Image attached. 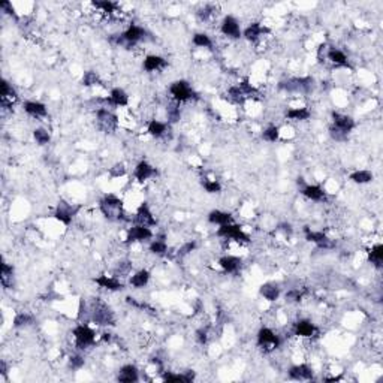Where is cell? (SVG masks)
<instances>
[{"label": "cell", "instance_id": "6da1fadb", "mask_svg": "<svg viewBox=\"0 0 383 383\" xmlns=\"http://www.w3.org/2000/svg\"><path fill=\"white\" fill-rule=\"evenodd\" d=\"M99 208L102 214L111 220V222H117V220H122L123 215H125V211H123V201L113 195V193H108L105 195L100 201H99Z\"/></svg>", "mask_w": 383, "mask_h": 383}, {"label": "cell", "instance_id": "7a4b0ae2", "mask_svg": "<svg viewBox=\"0 0 383 383\" xmlns=\"http://www.w3.org/2000/svg\"><path fill=\"white\" fill-rule=\"evenodd\" d=\"M91 320L100 326H108V325H114L116 317L113 310L100 299H96L93 307H91Z\"/></svg>", "mask_w": 383, "mask_h": 383}, {"label": "cell", "instance_id": "3957f363", "mask_svg": "<svg viewBox=\"0 0 383 383\" xmlns=\"http://www.w3.org/2000/svg\"><path fill=\"white\" fill-rule=\"evenodd\" d=\"M256 94H257V90L247 80L228 88V97L235 103H243L246 99L255 97Z\"/></svg>", "mask_w": 383, "mask_h": 383}, {"label": "cell", "instance_id": "277c9868", "mask_svg": "<svg viewBox=\"0 0 383 383\" xmlns=\"http://www.w3.org/2000/svg\"><path fill=\"white\" fill-rule=\"evenodd\" d=\"M74 334V339H75V346L78 350H84V349H88L90 346L94 344L96 341V334L94 331L87 325V323H80L74 328L72 331Z\"/></svg>", "mask_w": 383, "mask_h": 383}, {"label": "cell", "instance_id": "5b68a950", "mask_svg": "<svg viewBox=\"0 0 383 383\" xmlns=\"http://www.w3.org/2000/svg\"><path fill=\"white\" fill-rule=\"evenodd\" d=\"M256 343H257V346H259L260 349H263L265 352H272V350H276V349L280 347L282 340H280V337H279L272 330L263 326V328L259 330V333H257V336H256Z\"/></svg>", "mask_w": 383, "mask_h": 383}, {"label": "cell", "instance_id": "8992f818", "mask_svg": "<svg viewBox=\"0 0 383 383\" xmlns=\"http://www.w3.org/2000/svg\"><path fill=\"white\" fill-rule=\"evenodd\" d=\"M282 90L288 91V93H310L314 87V81L310 77H302V78H289L279 85Z\"/></svg>", "mask_w": 383, "mask_h": 383}, {"label": "cell", "instance_id": "52a82bcc", "mask_svg": "<svg viewBox=\"0 0 383 383\" xmlns=\"http://www.w3.org/2000/svg\"><path fill=\"white\" fill-rule=\"evenodd\" d=\"M215 234H217V237H222L226 240H234L237 243H249L250 241V237L243 231V228L240 225H235V223H228V225L220 226Z\"/></svg>", "mask_w": 383, "mask_h": 383}, {"label": "cell", "instance_id": "ba28073f", "mask_svg": "<svg viewBox=\"0 0 383 383\" xmlns=\"http://www.w3.org/2000/svg\"><path fill=\"white\" fill-rule=\"evenodd\" d=\"M96 119H97V126L100 130L111 133L114 132L119 126V117L116 113H113L111 110H108L106 106H100L96 111Z\"/></svg>", "mask_w": 383, "mask_h": 383}, {"label": "cell", "instance_id": "9c48e42d", "mask_svg": "<svg viewBox=\"0 0 383 383\" xmlns=\"http://www.w3.org/2000/svg\"><path fill=\"white\" fill-rule=\"evenodd\" d=\"M170 93L172 99L178 103H183V102H187V100L196 97V93L193 91L192 85L184 80L174 81L170 87Z\"/></svg>", "mask_w": 383, "mask_h": 383}, {"label": "cell", "instance_id": "30bf717a", "mask_svg": "<svg viewBox=\"0 0 383 383\" xmlns=\"http://www.w3.org/2000/svg\"><path fill=\"white\" fill-rule=\"evenodd\" d=\"M80 211V207L78 205H72V204H69V202H66V201H60L59 204H57V207H56V211H54V217L60 222V223H63V225H71L72 223V220H74V217L78 214Z\"/></svg>", "mask_w": 383, "mask_h": 383}, {"label": "cell", "instance_id": "8fae6325", "mask_svg": "<svg viewBox=\"0 0 383 383\" xmlns=\"http://www.w3.org/2000/svg\"><path fill=\"white\" fill-rule=\"evenodd\" d=\"M145 29L136 26V24H130L128 29L120 35V38L117 39V42L120 45H126V46H132L135 43H138L139 41L145 39Z\"/></svg>", "mask_w": 383, "mask_h": 383}, {"label": "cell", "instance_id": "7c38bea8", "mask_svg": "<svg viewBox=\"0 0 383 383\" xmlns=\"http://www.w3.org/2000/svg\"><path fill=\"white\" fill-rule=\"evenodd\" d=\"M153 238V231L148 226H142V225H133L130 226L128 231V237H126V243H144V241H150Z\"/></svg>", "mask_w": 383, "mask_h": 383}, {"label": "cell", "instance_id": "4fadbf2b", "mask_svg": "<svg viewBox=\"0 0 383 383\" xmlns=\"http://www.w3.org/2000/svg\"><path fill=\"white\" fill-rule=\"evenodd\" d=\"M220 30L225 36L231 38V39H240L243 36V32H241V27H240V23L238 20L234 17V15H226L222 21V26H220Z\"/></svg>", "mask_w": 383, "mask_h": 383}, {"label": "cell", "instance_id": "5bb4252c", "mask_svg": "<svg viewBox=\"0 0 383 383\" xmlns=\"http://www.w3.org/2000/svg\"><path fill=\"white\" fill-rule=\"evenodd\" d=\"M304 232H305V240L316 244L317 247L320 249H333L336 246V243L323 232H317V231H311L308 226L304 228Z\"/></svg>", "mask_w": 383, "mask_h": 383}, {"label": "cell", "instance_id": "9a60e30c", "mask_svg": "<svg viewBox=\"0 0 383 383\" xmlns=\"http://www.w3.org/2000/svg\"><path fill=\"white\" fill-rule=\"evenodd\" d=\"M333 129L339 130L343 135H349L355 129V120L350 116L340 114V113H333Z\"/></svg>", "mask_w": 383, "mask_h": 383}, {"label": "cell", "instance_id": "2e32d148", "mask_svg": "<svg viewBox=\"0 0 383 383\" xmlns=\"http://www.w3.org/2000/svg\"><path fill=\"white\" fill-rule=\"evenodd\" d=\"M133 222H135L136 225H142V226H148V228L157 225V220L154 218V215L151 213L148 204H145V202L141 204L139 208L136 210V214H135V217H133Z\"/></svg>", "mask_w": 383, "mask_h": 383}, {"label": "cell", "instance_id": "e0dca14e", "mask_svg": "<svg viewBox=\"0 0 383 383\" xmlns=\"http://www.w3.org/2000/svg\"><path fill=\"white\" fill-rule=\"evenodd\" d=\"M294 333H295V336L302 337V339H311L316 336L317 326L308 319H299L298 322L294 323Z\"/></svg>", "mask_w": 383, "mask_h": 383}, {"label": "cell", "instance_id": "ac0fdd59", "mask_svg": "<svg viewBox=\"0 0 383 383\" xmlns=\"http://www.w3.org/2000/svg\"><path fill=\"white\" fill-rule=\"evenodd\" d=\"M94 283L105 291L110 292H119L125 289V283L120 282L117 277H110V276H99L97 279H94Z\"/></svg>", "mask_w": 383, "mask_h": 383}, {"label": "cell", "instance_id": "d6986e66", "mask_svg": "<svg viewBox=\"0 0 383 383\" xmlns=\"http://www.w3.org/2000/svg\"><path fill=\"white\" fill-rule=\"evenodd\" d=\"M289 379L292 380H311L314 373L313 368L307 364H298V365H292L288 371Z\"/></svg>", "mask_w": 383, "mask_h": 383}, {"label": "cell", "instance_id": "ffe728a7", "mask_svg": "<svg viewBox=\"0 0 383 383\" xmlns=\"http://www.w3.org/2000/svg\"><path fill=\"white\" fill-rule=\"evenodd\" d=\"M218 265L220 268L226 272V274H235L241 269V265H243V260L241 257L238 256H232V255H226L222 256L218 259Z\"/></svg>", "mask_w": 383, "mask_h": 383}, {"label": "cell", "instance_id": "44dd1931", "mask_svg": "<svg viewBox=\"0 0 383 383\" xmlns=\"http://www.w3.org/2000/svg\"><path fill=\"white\" fill-rule=\"evenodd\" d=\"M301 193L307 199L314 201V202H322V201L326 199V192L320 186H317V184H305V186H302L301 187Z\"/></svg>", "mask_w": 383, "mask_h": 383}, {"label": "cell", "instance_id": "7402d4cb", "mask_svg": "<svg viewBox=\"0 0 383 383\" xmlns=\"http://www.w3.org/2000/svg\"><path fill=\"white\" fill-rule=\"evenodd\" d=\"M135 178L139 181V183H144V181H147V180H150V178H153L154 175H157V170L154 168V167H151L148 162H145V160H141L138 165H136V168H135Z\"/></svg>", "mask_w": 383, "mask_h": 383}, {"label": "cell", "instance_id": "603a6c76", "mask_svg": "<svg viewBox=\"0 0 383 383\" xmlns=\"http://www.w3.org/2000/svg\"><path fill=\"white\" fill-rule=\"evenodd\" d=\"M24 111L35 119H45L48 116V110L46 105L38 100H27L24 102Z\"/></svg>", "mask_w": 383, "mask_h": 383}, {"label": "cell", "instance_id": "cb8c5ba5", "mask_svg": "<svg viewBox=\"0 0 383 383\" xmlns=\"http://www.w3.org/2000/svg\"><path fill=\"white\" fill-rule=\"evenodd\" d=\"M106 103L113 105V106H128L129 103V94L120 87H116L111 90L110 96L105 99Z\"/></svg>", "mask_w": 383, "mask_h": 383}, {"label": "cell", "instance_id": "d4e9b609", "mask_svg": "<svg viewBox=\"0 0 383 383\" xmlns=\"http://www.w3.org/2000/svg\"><path fill=\"white\" fill-rule=\"evenodd\" d=\"M117 380L122 383H133L139 380V371L135 365L132 364H126L120 368Z\"/></svg>", "mask_w": 383, "mask_h": 383}, {"label": "cell", "instance_id": "484cf974", "mask_svg": "<svg viewBox=\"0 0 383 383\" xmlns=\"http://www.w3.org/2000/svg\"><path fill=\"white\" fill-rule=\"evenodd\" d=\"M259 294H260V297H263L266 301L274 302V301H277V299H279L280 294H282V291H280V286H279L277 283H271V282H268V283H263V285L260 286Z\"/></svg>", "mask_w": 383, "mask_h": 383}, {"label": "cell", "instance_id": "4316f807", "mask_svg": "<svg viewBox=\"0 0 383 383\" xmlns=\"http://www.w3.org/2000/svg\"><path fill=\"white\" fill-rule=\"evenodd\" d=\"M144 69L147 72H154V71H159V69H163L167 66V60L160 56H156V54H150L144 59V63H142Z\"/></svg>", "mask_w": 383, "mask_h": 383}, {"label": "cell", "instance_id": "83f0119b", "mask_svg": "<svg viewBox=\"0 0 383 383\" xmlns=\"http://www.w3.org/2000/svg\"><path fill=\"white\" fill-rule=\"evenodd\" d=\"M265 32H268V29H265L260 23H252L249 27L244 29L243 32V38L247 39L249 42H256Z\"/></svg>", "mask_w": 383, "mask_h": 383}, {"label": "cell", "instance_id": "f1b7e54d", "mask_svg": "<svg viewBox=\"0 0 383 383\" xmlns=\"http://www.w3.org/2000/svg\"><path fill=\"white\" fill-rule=\"evenodd\" d=\"M326 59L336 65V66H341V68H349V59L347 56L339 49V48H328V52H326Z\"/></svg>", "mask_w": 383, "mask_h": 383}, {"label": "cell", "instance_id": "f546056e", "mask_svg": "<svg viewBox=\"0 0 383 383\" xmlns=\"http://www.w3.org/2000/svg\"><path fill=\"white\" fill-rule=\"evenodd\" d=\"M150 277H151V274H150L148 269H139V271H136V272L130 277L129 283H130V286H133L135 289H142V288H145V286L148 285Z\"/></svg>", "mask_w": 383, "mask_h": 383}, {"label": "cell", "instance_id": "4dcf8cb0", "mask_svg": "<svg viewBox=\"0 0 383 383\" xmlns=\"http://www.w3.org/2000/svg\"><path fill=\"white\" fill-rule=\"evenodd\" d=\"M168 129H170V125L160 120H150L147 125V132L154 138H162L163 135H167Z\"/></svg>", "mask_w": 383, "mask_h": 383}, {"label": "cell", "instance_id": "1f68e13d", "mask_svg": "<svg viewBox=\"0 0 383 383\" xmlns=\"http://www.w3.org/2000/svg\"><path fill=\"white\" fill-rule=\"evenodd\" d=\"M286 119L292 120V122H305L310 119L311 113L307 106H301V108H291L286 111Z\"/></svg>", "mask_w": 383, "mask_h": 383}, {"label": "cell", "instance_id": "d6a6232c", "mask_svg": "<svg viewBox=\"0 0 383 383\" xmlns=\"http://www.w3.org/2000/svg\"><path fill=\"white\" fill-rule=\"evenodd\" d=\"M208 222L213 223V225H218V226H223V225H228V223H234V218L232 215L226 211H222V210H213L208 214Z\"/></svg>", "mask_w": 383, "mask_h": 383}, {"label": "cell", "instance_id": "836d02e7", "mask_svg": "<svg viewBox=\"0 0 383 383\" xmlns=\"http://www.w3.org/2000/svg\"><path fill=\"white\" fill-rule=\"evenodd\" d=\"M195 379V371H184V373H167L163 376V380L168 383L180 382V383H190Z\"/></svg>", "mask_w": 383, "mask_h": 383}, {"label": "cell", "instance_id": "e575fe53", "mask_svg": "<svg viewBox=\"0 0 383 383\" xmlns=\"http://www.w3.org/2000/svg\"><path fill=\"white\" fill-rule=\"evenodd\" d=\"M33 323H35V317L30 313H27V311L17 313L15 317H14V322H12L14 328H27V326H30Z\"/></svg>", "mask_w": 383, "mask_h": 383}, {"label": "cell", "instance_id": "d590c367", "mask_svg": "<svg viewBox=\"0 0 383 383\" xmlns=\"http://www.w3.org/2000/svg\"><path fill=\"white\" fill-rule=\"evenodd\" d=\"M349 178H350L353 183H356V184H367V183H371V181H373L374 175H373L371 171L358 170L355 171V172H352V174L349 175Z\"/></svg>", "mask_w": 383, "mask_h": 383}, {"label": "cell", "instance_id": "8d00e7d4", "mask_svg": "<svg viewBox=\"0 0 383 383\" xmlns=\"http://www.w3.org/2000/svg\"><path fill=\"white\" fill-rule=\"evenodd\" d=\"M0 279H2L3 288H6V289L12 288L14 286V266H11L6 262H3L2 263V276H0Z\"/></svg>", "mask_w": 383, "mask_h": 383}, {"label": "cell", "instance_id": "74e56055", "mask_svg": "<svg viewBox=\"0 0 383 383\" xmlns=\"http://www.w3.org/2000/svg\"><path fill=\"white\" fill-rule=\"evenodd\" d=\"M150 252L156 256H165L168 252V244L165 241V237H159L150 243Z\"/></svg>", "mask_w": 383, "mask_h": 383}, {"label": "cell", "instance_id": "f35d334b", "mask_svg": "<svg viewBox=\"0 0 383 383\" xmlns=\"http://www.w3.org/2000/svg\"><path fill=\"white\" fill-rule=\"evenodd\" d=\"M368 260L376 266V268H382L383 262V244H376L371 247L370 253H368Z\"/></svg>", "mask_w": 383, "mask_h": 383}, {"label": "cell", "instance_id": "ab89813d", "mask_svg": "<svg viewBox=\"0 0 383 383\" xmlns=\"http://www.w3.org/2000/svg\"><path fill=\"white\" fill-rule=\"evenodd\" d=\"M0 97H2V103H3V105L6 103V100L17 97L15 90L12 88V85L9 84L6 80H2V84H0Z\"/></svg>", "mask_w": 383, "mask_h": 383}, {"label": "cell", "instance_id": "60d3db41", "mask_svg": "<svg viewBox=\"0 0 383 383\" xmlns=\"http://www.w3.org/2000/svg\"><path fill=\"white\" fill-rule=\"evenodd\" d=\"M262 138L266 142H277L279 138H280V129H279V126H276V125H271V126H268L262 132Z\"/></svg>", "mask_w": 383, "mask_h": 383}, {"label": "cell", "instance_id": "b9f144b4", "mask_svg": "<svg viewBox=\"0 0 383 383\" xmlns=\"http://www.w3.org/2000/svg\"><path fill=\"white\" fill-rule=\"evenodd\" d=\"M167 114H168V122H170V123H177V122H180V119H181L180 103L175 102V100H172V103H170L168 108H167Z\"/></svg>", "mask_w": 383, "mask_h": 383}, {"label": "cell", "instance_id": "7bdbcfd3", "mask_svg": "<svg viewBox=\"0 0 383 383\" xmlns=\"http://www.w3.org/2000/svg\"><path fill=\"white\" fill-rule=\"evenodd\" d=\"M192 42L199 48H211L213 46V41L207 33H195Z\"/></svg>", "mask_w": 383, "mask_h": 383}, {"label": "cell", "instance_id": "ee69618b", "mask_svg": "<svg viewBox=\"0 0 383 383\" xmlns=\"http://www.w3.org/2000/svg\"><path fill=\"white\" fill-rule=\"evenodd\" d=\"M33 138H35L36 144H39V145H46V144L51 141V135H49V132H48L46 129H42V128H38L33 130Z\"/></svg>", "mask_w": 383, "mask_h": 383}, {"label": "cell", "instance_id": "f6af8a7d", "mask_svg": "<svg viewBox=\"0 0 383 383\" xmlns=\"http://www.w3.org/2000/svg\"><path fill=\"white\" fill-rule=\"evenodd\" d=\"M202 187L205 189L207 193H220L222 192V184L215 180H208L204 178L202 180Z\"/></svg>", "mask_w": 383, "mask_h": 383}, {"label": "cell", "instance_id": "bcb514c9", "mask_svg": "<svg viewBox=\"0 0 383 383\" xmlns=\"http://www.w3.org/2000/svg\"><path fill=\"white\" fill-rule=\"evenodd\" d=\"M100 84V78L96 72L93 71H87L84 75H83V85L85 87H93V85H99Z\"/></svg>", "mask_w": 383, "mask_h": 383}, {"label": "cell", "instance_id": "7dc6e473", "mask_svg": "<svg viewBox=\"0 0 383 383\" xmlns=\"http://www.w3.org/2000/svg\"><path fill=\"white\" fill-rule=\"evenodd\" d=\"M93 6H96V8L102 9L103 12L111 14V12H114V11H116L117 3H113V2H108V0H102V2H93Z\"/></svg>", "mask_w": 383, "mask_h": 383}, {"label": "cell", "instance_id": "c3c4849f", "mask_svg": "<svg viewBox=\"0 0 383 383\" xmlns=\"http://www.w3.org/2000/svg\"><path fill=\"white\" fill-rule=\"evenodd\" d=\"M213 6H211V5H205L204 8H201V9L198 11V18H199L201 21H208V20L213 17Z\"/></svg>", "mask_w": 383, "mask_h": 383}, {"label": "cell", "instance_id": "681fc988", "mask_svg": "<svg viewBox=\"0 0 383 383\" xmlns=\"http://www.w3.org/2000/svg\"><path fill=\"white\" fill-rule=\"evenodd\" d=\"M85 364V359L84 356H81V355H72L71 358H69V367L72 368V370H80V368H83Z\"/></svg>", "mask_w": 383, "mask_h": 383}, {"label": "cell", "instance_id": "f907efd6", "mask_svg": "<svg viewBox=\"0 0 383 383\" xmlns=\"http://www.w3.org/2000/svg\"><path fill=\"white\" fill-rule=\"evenodd\" d=\"M195 249H196V243H195V241L184 243V244L178 249V256H180V257H184V256L190 255Z\"/></svg>", "mask_w": 383, "mask_h": 383}, {"label": "cell", "instance_id": "816d5d0a", "mask_svg": "<svg viewBox=\"0 0 383 383\" xmlns=\"http://www.w3.org/2000/svg\"><path fill=\"white\" fill-rule=\"evenodd\" d=\"M110 175L113 178H120L126 175V167L123 163H116L111 170H110Z\"/></svg>", "mask_w": 383, "mask_h": 383}, {"label": "cell", "instance_id": "f5cc1de1", "mask_svg": "<svg viewBox=\"0 0 383 383\" xmlns=\"http://www.w3.org/2000/svg\"><path fill=\"white\" fill-rule=\"evenodd\" d=\"M304 297V292L301 289H291L288 294H286V301L288 302H299Z\"/></svg>", "mask_w": 383, "mask_h": 383}, {"label": "cell", "instance_id": "db71d44e", "mask_svg": "<svg viewBox=\"0 0 383 383\" xmlns=\"http://www.w3.org/2000/svg\"><path fill=\"white\" fill-rule=\"evenodd\" d=\"M210 339V333H208V328H199L196 331V341L199 344H207V341Z\"/></svg>", "mask_w": 383, "mask_h": 383}, {"label": "cell", "instance_id": "11a10c76", "mask_svg": "<svg viewBox=\"0 0 383 383\" xmlns=\"http://www.w3.org/2000/svg\"><path fill=\"white\" fill-rule=\"evenodd\" d=\"M0 9L5 12V14H9V15H14V6L11 2H0Z\"/></svg>", "mask_w": 383, "mask_h": 383}, {"label": "cell", "instance_id": "9f6ffc18", "mask_svg": "<svg viewBox=\"0 0 383 383\" xmlns=\"http://www.w3.org/2000/svg\"><path fill=\"white\" fill-rule=\"evenodd\" d=\"M279 229H280L282 232H285L286 235H291V234H292V226H291L289 223H283V225H280V226H279Z\"/></svg>", "mask_w": 383, "mask_h": 383}, {"label": "cell", "instance_id": "6f0895ef", "mask_svg": "<svg viewBox=\"0 0 383 383\" xmlns=\"http://www.w3.org/2000/svg\"><path fill=\"white\" fill-rule=\"evenodd\" d=\"M6 373H8V371H6V364H5V361H2V362H0V374L5 376Z\"/></svg>", "mask_w": 383, "mask_h": 383}]
</instances>
